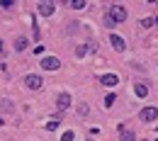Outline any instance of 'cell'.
Segmentation results:
<instances>
[{
    "label": "cell",
    "mask_w": 158,
    "mask_h": 141,
    "mask_svg": "<svg viewBox=\"0 0 158 141\" xmlns=\"http://www.w3.org/2000/svg\"><path fill=\"white\" fill-rule=\"evenodd\" d=\"M41 76H34V73H29V76H24V85L29 88V90H39L41 88Z\"/></svg>",
    "instance_id": "obj_4"
},
{
    "label": "cell",
    "mask_w": 158,
    "mask_h": 141,
    "mask_svg": "<svg viewBox=\"0 0 158 141\" xmlns=\"http://www.w3.org/2000/svg\"><path fill=\"white\" fill-rule=\"evenodd\" d=\"M54 10H56V5H54V2H39V15H41V17L54 15Z\"/></svg>",
    "instance_id": "obj_7"
},
{
    "label": "cell",
    "mask_w": 158,
    "mask_h": 141,
    "mask_svg": "<svg viewBox=\"0 0 158 141\" xmlns=\"http://www.w3.org/2000/svg\"><path fill=\"white\" fill-rule=\"evenodd\" d=\"M0 7H12V0H0Z\"/></svg>",
    "instance_id": "obj_21"
},
{
    "label": "cell",
    "mask_w": 158,
    "mask_h": 141,
    "mask_svg": "<svg viewBox=\"0 0 158 141\" xmlns=\"http://www.w3.org/2000/svg\"><path fill=\"white\" fill-rule=\"evenodd\" d=\"M2 51H5V44H2V41H0V54H2Z\"/></svg>",
    "instance_id": "obj_22"
},
{
    "label": "cell",
    "mask_w": 158,
    "mask_h": 141,
    "mask_svg": "<svg viewBox=\"0 0 158 141\" xmlns=\"http://www.w3.org/2000/svg\"><path fill=\"white\" fill-rule=\"evenodd\" d=\"M153 24H158V15H156V17H153Z\"/></svg>",
    "instance_id": "obj_23"
},
{
    "label": "cell",
    "mask_w": 158,
    "mask_h": 141,
    "mask_svg": "<svg viewBox=\"0 0 158 141\" xmlns=\"http://www.w3.org/2000/svg\"><path fill=\"white\" fill-rule=\"evenodd\" d=\"M85 5H88L85 0H71V7H73V10H83Z\"/></svg>",
    "instance_id": "obj_14"
},
{
    "label": "cell",
    "mask_w": 158,
    "mask_h": 141,
    "mask_svg": "<svg viewBox=\"0 0 158 141\" xmlns=\"http://www.w3.org/2000/svg\"><path fill=\"white\" fill-rule=\"evenodd\" d=\"M100 83H102V85H107V88H112V85H117V83H119V78L114 76V73H105V76L100 78Z\"/></svg>",
    "instance_id": "obj_9"
},
{
    "label": "cell",
    "mask_w": 158,
    "mask_h": 141,
    "mask_svg": "<svg viewBox=\"0 0 158 141\" xmlns=\"http://www.w3.org/2000/svg\"><path fill=\"white\" fill-rule=\"evenodd\" d=\"M114 100H117V95H112V93H110V95H105V107H112Z\"/></svg>",
    "instance_id": "obj_15"
},
{
    "label": "cell",
    "mask_w": 158,
    "mask_h": 141,
    "mask_svg": "<svg viewBox=\"0 0 158 141\" xmlns=\"http://www.w3.org/2000/svg\"><path fill=\"white\" fill-rule=\"evenodd\" d=\"M110 44H112V49H114V51H124V49H127V41L122 39V37H117V34H112V37H110Z\"/></svg>",
    "instance_id": "obj_6"
},
{
    "label": "cell",
    "mask_w": 158,
    "mask_h": 141,
    "mask_svg": "<svg viewBox=\"0 0 158 141\" xmlns=\"http://www.w3.org/2000/svg\"><path fill=\"white\" fill-rule=\"evenodd\" d=\"M54 129H59V119H51L46 124V131H54Z\"/></svg>",
    "instance_id": "obj_17"
},
{
    "label": "cell",
    "mask_w": 158,
    "mask_h": 141,
    "mask_svg": "<svg viewBox=\"0 0 158 141\" xmlns=\"http://www.w3.org/2000/svg\"><path fill=\"white\" fill-rule=\"evenodd\" d=\"M78 114H83V117L88 114V105H85V102H83V105H78Z\"/></svg>",
    "instance_id": "obj_19"
},
{
    "label": "cell",
    "mask_w": 158,
    "mask_h": 141,
    "mask_svg": "<svg viewBox=\"0 0 158 141\" xmlns=\"http://www.w3.org/2000/svg\"><path fill=\"white\" fill-rule=\"evenodd\" d=\"M139 119H141V122H153V119H158V107H143V110L139 112Z\"/></svg>",
    "instance_id": "obj_2"
},
{
    "label": "cell",
    "mask_w": 158,
    "mask_h": 141,
    "mask_svg": "<svg viewBox=\"0 0 158 141\" xmlns=\"http://www.w3.org/2000/svg\"><path fill=\"white\" fill-rule=\"evenodd\" d=\"M107 15L114 20V24H117V22H124L127 20V7H122V5H110Z\"/></svg>",
    "instance_id": "obj_1"
},
{
    "label": "cell",
    "mask_w": 158,
    "mask_h": 141,
    "mask_svg": "<svg viewBox=\"0 0 158 141\" xmlns=\"http://www.w3.org/2000/svg\"><path fill=\"white\" fill-rule=\"evenodd\" d=\"M39 63H41V68H46V71H59L61 68V61L56 56H44Z\"/></svg>",
    "instance_id": "obj_3"
},
{
    "label": "cell",
    "mask_w": 158,
    "mask_h": 141,
    "mask_svg": "<svg viewBox=\"0 0 158 141\" xmlns=\"http://www.w3.org/2000/svg\"><path fill=\"white\" fill-rule=\"evenodd\" d=\"M27 46H29V44H27V39H24V37H20V39L15 41V49H17V51H24Z\"/></svg>",
    "instance_id": "obj_13"
},
{
    "label": "cell",
    "mask_w": 158,
    "mask_h": 141,
    "mask_svg": "<svg viewBox=\"0 0 158 141\" xmlns=\"http://www.w3.org/2000/svg\"><path fill=\"white\" fill-rule=\"evenodd\" d=\"M105 27H110V29H112V27H114V20H112V17H110V15H105Z\"/></svg>",
    "instance_id": "obj_18"
},
{
    "label": "cell",
    "mask_w": 158,
    "mask_h": 141,
    "mask_svg": "<svg viewBox=\"0 0 158 141\" xmlns=\"http://www.w3.org/2000/svg\"><path fill=\"white\" fill-rule=\"evenodd\" d=\"M134 93H136L139 97H146V95H148V88H146L143 83H136V85H134Z\"/></svg>",
    "instance_id": "obj_11"
},
{
    "label": "cell",
    "mask_w": 158,
    "mask_h": 141,
    "mask_svg": "<svg viewBox=\"0 0 158 141\" xmlns=\"http://www.w3.org/2000/svg\"><path fill=\"white\" fill-rule=\"evenodd\" d=\"M68 105H71V95H68V93H61V95H59V100H56V107H59L61 112H63V110H66Z\"/></svg>",
    "instance_id": "obj_10"
},
{
    "label": "cell",
    "mask_w": 158,
    "mask_h": 141,
    "mask_svg": "<svg viewBox=\"0 0 158 141\" xmlns=\"http://www.w3.org/2000/svg\"><path fill=\"white\" fill-rule=\"evenodd\" d=\"M0 110H2V112H12V110H15V105H12L10 100H0Z\"/></svg>",
    "instance_id": "obj_12"
},
{
    "label": "cell",
    "mask_w": 158,
    "mask_h": 141,
    "mask_svg": "<svg viewBox=\"0 0 158 141\" xmlns=\"http://www.w3.org/2000/svg\"><path fill=\"white\" fill-rule=\"evenodd\" d=\"M73 139H76V136H73V131H66V134H63V139H61V141H73Z\"/></svg>",
    "instance_id": "obj_20"
},
{
    "label": "cell",
    "mask_w": 158,
    "mask_h": 141,
    "mask_svg": "<svg viewBox=\"0 0 158 141\" xmlns=\"http://www.w3.org/2000/svg\"><path fill=\"white\" fill-rule=\"evenodd\" d=\"M139 141H143V139H139Z\"/></svg>",
    "instance_id": "obj_24"
},
{
    "label": "cell",
    "mask_w": 158,
    "mask_h": 141,
    "mask_svg": "<svg viewBox=\"0 0 158 141\" xmlns=\"http://www.w3.org/2000/svg\"><path fill=\"white\" fill-rule=\"evenodd\" d=\"M141 27H143V29L153 27V17H143V20H141Z\"/></svg>",
    "instance_id": "obj_16"
},
{
    "label": "cell",
    "mask_w": 158,
    "mask_h": 141,
    "mask_svg": "<svg viewBox=\"0 0 158 141\" xmlns=\"http://www.w3.org/2000/svg\"><path fill=\"white\" fill-rule=\"evenodd\" d=\"M88 51H98V44H95V41H88V44H80V46H76V56H78V59H83Z\"/></svg>",
    "instance_id": "obj_5"
},
{
    "label": "cell",
    "mask_w": 158,
    "mask_h": 141,
    "mask_svg": "<svg viewBox=\"0 0 158 141\" xmlns=\"http://www.w3.org/2000/svg\"><path fill=\"white\" fill-rule=\"evenodd\" d=\"M119 141H136V136H134V131H131V129L119 126Z\"/></svg>",
    "instance_id": "obj_8"
}]
</instances>
